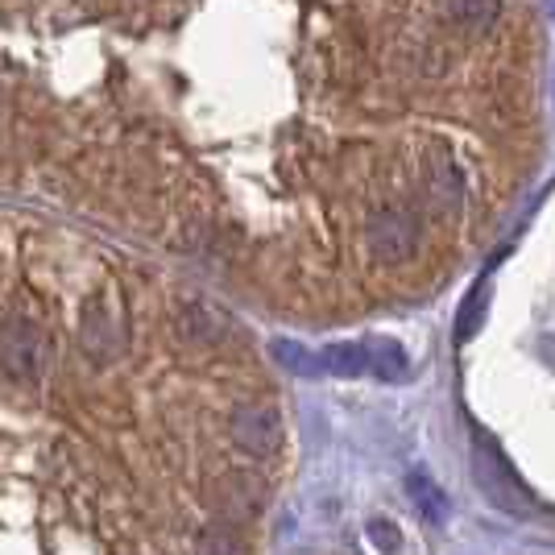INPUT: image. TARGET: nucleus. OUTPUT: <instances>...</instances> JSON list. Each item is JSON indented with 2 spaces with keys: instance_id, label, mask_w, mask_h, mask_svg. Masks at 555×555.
Masks as SVG:
<instances>
[{
  "instance_id": "nucleus-3",
  "label": "nucleus",
  "mask_w": 555,
  "mask_h": 555,
  "mask_svg": "<svg viewBox=\"0 0 555 555\" xmlns=\"http://www.w3.org/2000/svg\"><path fill=\"white\" fill-rule=\"evenodd\" d=\"M415 186H418V195H423V204L431 211L456 216V211H464V204H468V179H464L456 154H452L448 145H440V141L418 154Z\"/></svg>"
},
{
  "instance_id": "nucleus-1",
  "label": "nucleus",
  "mask_w": 555,
  "mask_h": 555,
  "mask_svg": "<svg viewBox=\"0 0 555 555\" xmlns=\"http://www.w3.org/2000/svg\"><path fill=\"white\" fill-rule=\"evenodd\" d=\"M427 241V216L415 204H377L361 220V245L373 266H411Z\"/></svg>"
},
{
  "instance_id": "nucleus-7",
  "label": "nucleus",
  "mask_w": 555,
  "mask_h": 555,
  "mask_svg": "<svg viewBox=\"0 0 555 555\" xmlns=\"http://www.w3.org/2000/svg\"><path fill=\"white\" fill-rule=\"evenodd\" d=\"M473 456H477V481L489 489V498L509 509H522V498H527V493H522L518 477L509 473V464L498 456V448H493L486 436L473 440Z\"/></svg>"
},
{
  "instance_id": "nucleus-2",
  "label": "nucleus",
  "mask_w": 555,
  "mask_h": 555,
  "mask_svg": "<svg viewBox=\"0 0 555 555\" xmlns=\"http://www.w3.org/2000/svg\"><path fill=\"white\" fill-rule=\"evenodd\" d=\"M50 370V340L47 332L29 315L0 320V373L13 386H38Z\"/></svg>"
},
{
  "instance_id": "nucleus-9",
  "label": "nucleus",
  "mask_w": 555,
  "mask_h": 555,
  "mask_svg": "<svg viewBox=\"0 0 555 555\" xmlns=\"http://www.w3.org/2000/svg\"><path fill=\"white\" fill-rule=\"evenodd\" d=\"M320 361L336 377H361V373H370V348L361 340H340V345H327L320 352Z\"/></svg>"
},
{
  "instance_id": "nucleus-8",
  "label": "nucleus",
  "mask_w": 555,
  "mask_h": 555,
  "mask_svg": "<svg viewBox=\"0 0 555 555\" xmlns=\"http://www.w3.org/2000/svg\"><path fill=\"white\" fill-rule=\"evenodd\" d=\"M448 22L464 34H489L502 17V0H443Z\"/></svg>"
},
{
  "instance_id": "nucleus-11",
  "label": "nucleus",
  "mask_w": 555,
  "mask_h": 555,
  "mask_svg": "<svg viewBox=\"0 0 555 555\" xmlns=\"http://www.w3.org/2000/svg\"><path fill=\"white\" fill-rule=\"evenodd\" d=\"M481 315H486V291H473L468 302L461 307V340H468L481 327Z\"/></svg>"
},
{
  "instance_id": "nucleus-4",
  "label": "nucleus",
  "mask_w": 555,
  "mask_h": 555,
  "mask_svg": "<svg viewBox=\"0 0 555 555\" xmlns=\"http://www.w3.org/2000/svg\"><path fill=\"white\" fill-rule=\"evenodd\" d=\"M75 345L92 365H108L125 352V324L108 299H88L75 320Z\"/></svg>"
},
{
  "instance_id": "nucleus-12",
  "label": "nucleus",
  "mask_w": 555,
  "mask_h": 555,
  "mask_svg": "<svg viewBox=\"0 0 555 555\" xmlns=\"http://www.w3.org/2000/svg\"><path fill=\"white\" fill-rule=\"evenodd\" d=\"M370 539L386 555H398V531H393L386 518H373V522H370Z\"/></svg>"
},
{
  "instance_id": "nucleus-6",
  "label": "nucleus",
  "mask_w": 555,
  "mask_h": 555,
  "mask_svg": "<svg viewBox=\"0 0 555 555\" xmlns=\"http://www.w3.org/2000/svg\"><path fill=\"white\" fill-rule=\"evenodd\" d=\"M175 332H179V340L186 345H224L232 336V324L224 311H216L211 302L204 299H183L175 307Z\"/></svg>"
},
{
  "instance_id": "nucleus-10",
  "label": "nucleus",
  "mask_w": 555,
  "mask_h": 555,
  "mask_svg": "<svg viewBox=\"0 0 555 555\" xmlns=\"http://www.w3.org/2000/svg\"><path fill=\"white\" fill-rule=\"evenodd\" d=\"M370 348V373H377L382 382H398V377H406V352L393 345V340H365Z\"/></svg>"
},
{
  "instance_id": "nucleus-5",
  "label": "nucleus",
  "mask_w": 555,
  "mask_h": 555,
  "mask_svg": "<svg viewBox=\"0 0 555 555\" xmlns=\"http://www.w3.org/2000/svg\"><path fill=\"white\" fill-rule=\"evenodd\" d=\"M229 436L245 456H270L282 440V423L266 402H236L229 411Z\"/></svg>"
}]
</instances>
